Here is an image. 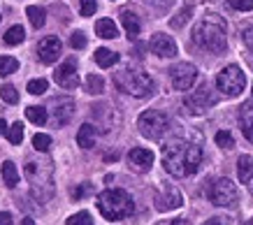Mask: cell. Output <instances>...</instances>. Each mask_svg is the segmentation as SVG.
Instances as JSON below:
<instances>
[{"instance_id":"5","label":"cell","mask_w":253,"mask_h":225,"mask_svg":"<svg viewBox=\"0 0 253 225\" xmlns=\"http://www.w3.org/2000/svg\"><path fill=\"white\" fill-rule=\"evenodd\" d=\"M26 179L31 181V190L40 202H46L54 195V167L51 163H31L26 165Z\"/></svg>"},{"instance_id":"23","label":"cell","mask_w":253,"mask_h":225,"mask_svg":"<svg viewBox=\"0 0 253 225\" xmlns=\"http://www.w3.org/2000/svg\"><path fill=\"white\" fill-rule=\"evenodd\" d=\"M95 63H98L100 68H112V65L119 63V54H114V51H109V49L102 47L95 51Z\"/></svg>"},{"instance_id":"32","label":"cell","mask_w":253,"mask_h":225,"mask_svg":"<svg viewBox=\"0 0 253 225\" xmlns=\"http://www.w3.org/2000/svg\"><path fill=\"white\" fill-rule=\"evenodd\" d=\"M7 140H9V144H21V140H23V125L21 123L9 125L7 128Z\"/></svg>"},{"instance_id":"47","label":"cell","mask_w":253,"mask_h":225,"mask_svg":"<svg viewBox=\"0 0 253 225\" xmlns=\"http://www.w3.org/2000/svg\"><path fill=\"white\" fill-rule=\"evenodd\" d=\"M251 193H253V184H251Z\"/></svg>"},{"instance_id":"27","label":"cell","mask_w":253,"mask_h":225,"mask_svg":"<svg viewBox=\"0 0 253 225\" xmlns=\"http://www.w3.org/2000/svg\"><path fill=\"white\" fill-rule=\"evenodd\" d=\"M102 88H105V79L100 77V75H88L86 77V91L91 95H100Z\"/></svg>"},{"instance_id":"12","label":"cell","mask_w":253,"mask_h":225,"mask_svg":"<svg viewBox=\"0 0 253 225\" xmlns=\"http://www.w3.org/2000/svg\"><path fill=\"white\" fill-rule=\"evenodd\" d=\"M54 81L61 86V88H68V91L77 88V86H79V72H77L75 61H65V63H63L61 68L54 72Z\"/></svg>"},{"instance_id":"43","label":"cell","mask_w":253,"mask_h":225,"mask_svg":"<svg viewBox=\"0 0 253 225\" xmlns=\"http://www.w3.org/2000/svg\"><path fill=\"white\" fill-rule=\"evenodd\" d=\"M0 225H14L12 223V214H9V211H0Z\"/></svg>"},{"instance_id":"41","label":"cell","mask_w":253,"mask_h":225,"mask_svg":"<svg viewBox=\"0 0 253 225\" xmlns=\"http://www.w3.org/2000/svg\"><path fill=\"white\" fill-rule=\"evenodd\" d=\"M202 225H230V223H228V218H218V216H216V218H209V221H205Z\"/></svg>"},{"instance_id":"33","label":"cell","mask_w":253,"mask_h":225,"mask_svg":"<svg viewBox=\"0 0 253 225\" xmlns=\"http://www.w3.org/2000/svg\"><path fill=\"white\" fill-rule=\"evenodd\" d=\"M214 140H216V144H218L221 149H232L235 147V140H232V135L228 130H218Z\"/></svg>"},{"instance_id":"11","label":"cell","mask_w":253,"mask_h":225,"mask_svg":"<svg viewBox=\"0 0 253 225\" xmlns=\"http://www.w3.org/2000/svg\"><path fill=\"white\" fill-rule=\"evenodd\" d=\"M63 51V42L56 35H49V38L44 39H40V44H38V56H40V61L46 63V65H51V63L58 61V56H61Z\"/></svg>"},{"instance_id":"25","label":"cell","mask_w":253,"mask_h":225,"mask_svg":"<svg viewBox=\"0 0 253 225\" xmlns=\"http://www.w3.org/2000/svg\"><path fill=\"white\" fill-rule=\"evenodd\" d=\"M26 14H28V19H31L33 28H38V31H40V28L44 26V21H46L44 16L46 14H44V9H42V7H38V5H31V7L26 9Z\"/></svg>"},{"instance_id":"17","label":"cell","mask_w":253,"mask_h":225,"mask_svg":"<svg viewBox=\"0 0 253 225\" xmlns=\"http://www.w3.org/2000/svg\"><path fill=\"white\" fill-rule=\"evenodd\" d=\"M121 24L123 28H126V35L130 39H137L139 38V19L135 12H130V9H123L121 12Z\"/></svg>"},{"instance_id":"19","label":"cell","mask_w":253,"mask_h":225,"mask_svg":"<svg viewBox=\"0 0 253 225\" xmlns=\"http://www.w3.org/2000/svg\"><path fill=\"white\" fill-rule=\"evenodd\" d=\"M77 144L82 149H93L95 147V128L91 123H84L77 130Z\"/></svg>"},{"instance_id":"22","label":"cell","mask_w":253,"mask_h":225,"mask_svg":"<svg viewBox=\"0 0 253 225\" xmlns=\"http://www.w3.org/2000/svg\"><path fill=\"white\" fill-rule=\"evenodd\" d=\"M2 184L7 188H14L19 184V170H16V165L12 160H5L2 163Z\"/></svg>"},{"instance_id":"35","label":"cell","mask_w":253,"mask_h":225,"mask_svg":"<svg viewBox=\"0 0 253 225\" xmlns=\"http://www.w3.org/2000/svg\"><path fill=\"white\" fill-rule=\"evenodd\" d=\"M191 12H193V7H191V5H186V7L181 9L179 14H176V19H172V21H169V26H172V28H181V26H184L186 21H188Z\"/></svg>"},{"instance_id":"30","label":"cell","mask_w":253,"mask_h":225,"mask_svg":"<svg viewBox=\"0 0 253 225\" xmlns=\"http://www.w3.org/2000/svg\"><path fill=\"white\" fill-rule=\"evenodd\" d=\"M65 225H93V218L88 211H79V214H72L65 221Z\"/></svg>"},{"instance_id":"31","label":"cell","mask_w":253,"mask_h":225,"mask_svg":"<svg viewBox=\"0 0 253 225\" xmlns=\"http://www.w3.org/2000/svg\"><path fill=\"white\" fill-rule=\"evenodd\" d=\"M0 98L5 102H9V105H16V102H19V93H16V88L12 84H5L0 88Z\"/></svg>"},{"instance_id":"2","label":"cell","mask_w":253,"mask_h":225,"mask_svg":"<svg viewBox=\"0 0 253 225\" xmlns=\"http://www.w3.org/2000/svg\"><path fill=\"white\" fill-rule=\"evenodd\" d=\"M193 42L205 51L211 54H223L228 47V38H225V24L218 14H209L207 19H202L200 24L193 28Z\"/></svg>"},{"instance_id":"6","label":"cell","mask_w":253,"mask_h":225,"mask_svg":"<svg viewBox=\"0 0 253 225\" xmlns=\"http://www.w3.org/2000/svg\"><path fill=\"white\" fill-rule=\"evenodd\" d=\"M137 128L146 140H161L169 128V118L161 109H149L137 118Z\"/></svg>"},{"instance_id":"28","label":"cell","mask_w":253,"mask_h":225,"mask_svg":"<svg viewBox=\"0 0 253 225\" xmlns=\"http://www.w3.org/2000/svg\"><path fill=\"white\" fill-rule=\"evenodd\" d=\"M19 70V61L12 56H0V77H7L12 72Z\"/></svg>"},{"instance_id":"13","label":"cell","mask_w":253,"mask_h":225,"mask_svg":"<svg viewBox=\"0 0 253 225\" xmlns=\"http://www.w3.org/2000/svg\"><path fill=\"white\" fill-rule=\"evenodd\" d=\"M128 165H130V170L139 172V174H142V172H149L151 165H154V151L142 149V147L130 149V153H128Z\"/></svg>"},{"instance_id":"3","label":"cell","mask_w":253,"mask_h":225,"mask_svg":"<svg viewBox=\"0 0 253 225\" xmlns=\"http://www.w3.org/2000/svg\"><path fill=\"white\" fill-rule=\"evenodd\" d=\"M98 211L107 221H123L128 218L135 211V204H132V197L123 188H107L98 195Z\"/></svg>"},{"instance_id":"10","label":"cell","mask_w":253,"mask_h":225,"mask_svg":"<svg viewBox=\"0 0 253 225\" xmlns=\"http://www.w3.org/2000/svg\"><path fill=\"white\" fill-rule=\"evenodd\" d=\"M184 102H186V107H188V112H191V114H205L211 105H216V98L211 95L209 86L202 84L198 91H193V95H188Z\"/></svg>"},{"instance_id":"16","label":"cell","mask_w":253,"mask_h":225,"mask_svg":"<svg viewBox=\"0 0 253 225\" xmlns=\"http://www.w3.org/2000/svg\"><path fill=\"white\" fill-rule=\"evenodd\" d=\"M239 123H242V132L249 142H253V102H244L239 107Z\"/></svg>"},{"instance_id":"29","label":"cell","mask_w":253,"mask_h":225,"mask_svg":"<svg viewBox=\"0 0 253 225\" xmlns=\"http://www.w3.org/2000/svg\"><path fill=\"white\" fill-rule=\"evenodd\" d=\"M33 147H35V151L46 153V151L51 149V137H49V135H44V132H38V135L33 137Z\"/></svg>"},{"instance_id":"15","label":"cell","mask_w":253,"mask_h":225,"mask_svg":"<svg viewBox=\"0 0 253 225\" xmlns=\"http://www.w3.org/2000/svg\"><path fill=\"white\" fill-rule=\"evenodd\" d=\"M51 114H54L56 125H65L75 114V102L70 98H56L51 102Z\"/></svg>"},{"instance_id":"9","label":"cell","mask_w":253,"mask_h":225,"mask_svg":"<svg viewBox=\"0 0 253 225\" xmlns=\"http://www.w3.org/2000/svg\"><path fill=\"white\" fill-rule=\"evenodd\" d=\"M169 81H172L176 91H188L198 81V68L191 65V63H176L169 70Z\"/></svg>"},{"instance_id":"38","label":"cell","mask_w":253,"mask_h":225,"mask_svg":"<svg viewBox=\"0 0 253 225\" xmlns=\"http://www.w3.org/2000/svg\"><path fill=\"white\" fill-rule=\"evenodd\" d=\"M230 5L239 12H251L253 9V0H230Z\"/></svg>"},{"instance_id":"42","label":"cell","mask_w":253,"mask_h":225,"mask_svg":"<svg viewBox=\"0 0 253 225\" xmlns=\"http://www.w3.org/2000/svg\"><path fill=\"white\" fill-rule=\"evenodd\" d=\"M146 2H151V5H156V7H161V9H165V7H169L174 0H146Z\"/></svg>"},{"instance_id":"36","label":"cell","mask_w":253,"mask_h":225,"mask_svg":"<svg viewBox=\"0 0 253 225\" xmlns=\"http://www.w3.org/2000/svg\"><path fill=\"white\" fill-rule=\"evenodd\" d=\"M98 9V2L95 0H79V14L82 16H93Z\"/></svg>"},{"instance_id":"14","label":"cell","mask_w":253,"mask_h":225,"mask_svg":"<svg viewBox=\"0 0 253 225\" xmlns=\"http://www.w3.org/2000/svg\"><path fill=\"white\" fill-rule=\"evenodd\" d=\"M149 47H151V51H154L156 56H161V58H172V56H176V42L169 35H165V33H156L154 38H151V42H149Z\"/></svg>"},{"instance_id":"8","label":"cell","mask_w":253,"mask_h":225,"mask_svg":"<svg viewBox=\"0 0 253 225\" xmlns=\"http://www.w3.org/2000/svg\"><path fill=\"white\" fill-rule=\"evenodd\" d=\"M239 193H237V186L232 184L230 179H218L211 190H209V200L214 202L216 207H232L237 202Z\"/></svg>"},{"instance_id":"21","label":"cell","mask_w":253,"mask_h":225,"mask_svg":"<svg viewBox=\"0 0 253 225\" xmlns=\"http://www.w3.org/2000/svg\"><path fill=\"white\" fill-rule=\"evenodd\" d=\"M95 33L105 39L119 38V28H116V24L112 21V19H100V21H95Z\"/></svg>"},{"instance_id":"7","label":"cell","mask_w":253,"mask_h":225,"mask_svg":"<svg viewBox=\"0 0 253 225\" xmlns=\"http://www.w3.org/2000/svg\"><path fill=\"white\" fill-rule=\"evenodd\" d=\"M216 86H218V91H221L223 95L237 98V95H242V91L246 88V75L242 72L239 65H228V68H223V70L218 72Z\"/></svg>"},{"instance_id":"48","label":"cell","mask_w":253,"mask_h":225,"mask_svg":"<svg viewBox=\"0 0 253 225\" xmlns=\"http://www.w3.org/2000/svg\"><path fill=\"white\" fill-rule=\"evenodd\" d=\"M246 225H253V223H246Z\"/></svg>"},{"instance_id":"39","label":"cell","mask_w":253,"mask_h":225,"mask_svg":"<svg viewBox=\"0 0 253 225\" xmlns=\"http://www.w3.org/2000/svg\"><path fill=\"white\" fill-rule=\"evenodd\" d=\"M244 44L249 47V51H251V61H253V28L244 31Z\"/></svg>"},{"instance_id":"4","label":"cell","mask_w":253,"mask_h":225,"mask_svg":"<svg viewBox=\"0 0 253 225\" xmlns=\"http://www.w3.org/2000/svg\"><path fill=\"white\" fill-rule=\"evenodd\" d=\"M114 84L119 91L128 95H135V98H146V95L154 93V79L151 75H146L144 70L139 68H123L121 72L114 75Z\"/></svg>"},{"instance_id":"37","label":"cell","mask_w":253,"mask_h":225,"mask_svg":"<svg viewBox=\"0 0 253 225\" xmlns=\"http://www.w3.org/2000/svg\"><path fill=\"white\" fill-rule=\"evenodd\" d=\"M70 47L72 49H84L86 47V35L82 31L72 33V38H70Z\"/></svg>"},{"instance_id":"44","label":"cell","mask_w":253,"mask_h":225,"mask_svg":"<svg viewBox=\"0 0 253 225\" xmlns=\"http://www.w3.org/2000/svg\"><path fill=\"white\" fill-rule=\"evenodd\" d=\"M7 132V123H5V118H0V135H5Z\"/></svg>"},{"instance_id":"18","label":"cell","mask_w":253,"mask_h":225,"mask_svg":"<svg viewBox=\"0 0 253 225\" xmlns=\"http://www.w3.org/2000/svg\"><path fill=\"white\" fill-rule=\"evenodd\" d=\"M156 207L161 211H168V209H176V207H181V195H179V190H174V188H168L165 190V195H161L158 200H156Z\"/></svg>"},{"instance_id":"1","label":"cell","mask_w":253,"mask_h":225,"mask_svg":"<svg viewBox=\"0 0 253 225\" xmlns=\"http://www.w3.org/2000/svg\"><path fill=\"white\" fill-rule=\"evenodd\" d=\"M202 165V149L184 140H172L163 147V167L176 179L191 177Z\"/></svg>"},{"instance_id":"40","label":"cell","mask_w":253,"mask_h":225,"mask_svg":"<svg viewBox=\"0 0 253 225\" xmlns=\"http://www.w3.org/2000/svg\"><path fill=\"white\" fill-rule=\"evenodd\" d=\"M86 193H91V186H88V184H84L82 188H75V190H72V197H77L79 200V197H84Z\"/></svg>"},{"instance_id":"24","label":"cell","mask_w":253,"mask_h":225,"mask_svg":"<svg viewBox=\"0 0 253 225\" xmlns=\"http://www.w3.org/2000/svg\"><path fill=\"white\" fill-rule=\"evenodd\" d=\"M26 116L28 121H33L35 125H44L46 118H49V112L44 107H38V105H31V107L26 109Z\"/></svg>"},{"instance_id":"26","label":"cell","mask_w":253,"mask_h":225,"mask_svg":"<svg viewBox=\"0 0 253 225\" xmlns=\"http://www.w3.org/2000/svg\"><path fill=\"white\" fill-rule=\"evenodd\" d=\"M23 39H26V31H23L21 26H12V28L5 33V42H7L9 47H14V44H21Z\"/></svg>"},{"instance_id":"46","label":"cell","mask_w":253,"mask_h":225,"mask_svg":"<svg viewBox=\"0 0 253 225\" xmlns=\"http://www.w3.org/2000/svg\"><path fill=\"white\" fill-rule=\"evenodd\" d=\"M172 225H188V221H184V218H179V221H174Z\"/></svg>"},{"instance_id":"49","label":"cell","mask_w":253,"mask_h":225,"mask_svg":"<svg viewBox=\"0 0 253 225\" xmlns=\"http://www.w3.org/2000/svg\"><path fill=\"white\" fill-rule=\"evenodd\" d=\"M251 93H253V91H251Z\"/></svg>"},{"instance_id":"45","label":"cell","mask_w":253,"mask_h":225,"mask_svg":"<svg viewBox=\"0 0 253 225\" xmlns=\"http://www.w3.org/2000/svg\"><path fill=\"white\" fill-rule=\"evenodd\" d=\"M21 225H35V221H33L31 216H26V218H23V221H21Z\"/></svg>"},{"instance_id":"20","label":"cell","mask_w":253,"mask_h":225,"mask_svg":"<svg viewBox=\"0 0 253 225\" xmlns=\"http://www.w3.org/2000/svg\"><path fill=\"white\" fill-rule=\"evenodd\" d=\"M237 177L242 184H251V179H253V158L251 155H242L237 160Z\"/></svg>"},{"instance_id":"34","label":"cell","mask_w":253,"mask_h":225,"mask_svg":"<svg viewBox=\"0 0 253 225\" xmlns=\"http://www.w3.org/2000/svg\"><path fill=\"white\" fill-rule=\"evenodd\" d=\"M46 88H49L46 79H33V81H28V93L31 95H42V93H46Z\"/></svg>"}]
</instances>
